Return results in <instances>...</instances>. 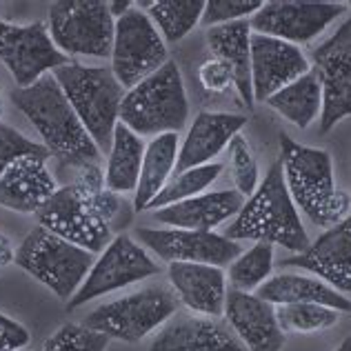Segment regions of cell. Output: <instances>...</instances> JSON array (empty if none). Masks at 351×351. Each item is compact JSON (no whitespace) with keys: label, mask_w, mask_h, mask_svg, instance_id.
I'll return each mask as SVG.
<instances>
[{"label":"cell","mask_w":351,"mask_h":351,"mask_svg":"<svg viewBox=\"0 0 351 351\" xmlns=\"http://www.w3.org/2000/svg\"><path fill=\"white\" fill-rule=\"evenodd\" d=\"M311 71L322 87L320 134L351 116V16L311 51Z\"/></svg>","instance_id":"13"},{"label":"cell","mask_w":351,"mask_h":351,"mask_svg":"<svg viewBox=\"0 0 351 351\" xmlns=\"http://www.w3.org/2000/svg\"><path fill=\"white\" fill-rule=\"evenodd\" d=\"M207 45L214 56L232 71L234 87L247 109H254L252 87V27L247 21H236L207 29Z\"/></svg>","instance_id":"24"},{"label":"cell","mask_w":351,"mask_h":351,"mask_svg":"<svg viewBox=\"0 0 351 351\" xmlns=\"http://www.w3.org/2000/svg\"><path fill=\"white\" fill-rule=\"evenodd\" d=\"M14 261H16V252H14L12 240H9L7 236L0 234V267L12 265Z\"/></svg>","instance_id":"39"},{"label":"cell","mask_w":351,"mask_h":351,"mask_svg":"<svg viewBox=\"0 0 351 351\" xmlns=\"http://www.w3.org/2000/svg\"><path fill=\"white\" fill-rule=\"evenodd\" d=\"M169 282L178 300L191 313L220 318L225 316L227 280L223 267L198 265V263H171Z\"/></svg>","instance_id":"22"},{"label":"cell","mask_w":351,"mask_h":351,"mask_svg":"<svg viewBox=\"0 0 351 351\" xmlns=\"http://www.w3.org/2000/svg\"><path fill=\"white\" fill-rule=\"evenodd\" d=\"M145 143L143 138L134 134L132 129L118 123L114 129L112 147L107 152V169L105 184L114 193H134L141 178V167L145 158Z\"/></svg>","instance_id":"27"},{"label":"cell","mask_w":351,"mask_h":351,"mask_svg":"<svg viewBox=\"0 0 351 351\" xmlns=\"http://www.w3.org/2000/svg\"><path fill=\"white\" fill-rule=\"evenodd\" d=\"M274 112L287 118L298 129H307L322 112V87L316 73L309 71L265 100Z\"/></svg>","instance_id":"28"},{"label":"cell","mask_w":351,"mask_h":351,"mask_svg":"<svg viewBox=\"0 0 351 351\" xmlns=\"http://www.w3.org/2000/svg\"><path fill=\"white\" fill-rule=\"evenodd\" d=\"M136 240L145 249L165 263H198L225 267L232 265L243 254L236 240H229L214 232H196V229H152L138 227Z\"/></svg>","instance_id":"15"},{"label":"cell","mask_w":351,"mask_h":351,"mask_svg":"<svg viewBox=\"0 0 351 351\" xmlns=\"http://www.w3.org/2000/svg\"><path fill=\"white\" fill-rule=\"evenodd\" d=\"M0 118H3V87H0Z\"/></svg>","instance_id":"42"},{"label":"cell","mask_w":351,"mask_h":351,"mask_svg":"<svg viewBox=\"0 0 351 351\" xmlns=\"http://www.w3.org/2000/svg\"><path fill=\"white\" fill-rule=\"evenodd\" d=\"M9 98L36 127L43 145L60 167L82 169L100 162V149L62 94L53 73L43 76L32 87L14 89Z\"/></svg>","instance_id":"1"},{"label":"cell","mask_w":351,"mask_h":351,"mask_svg":"<svg viewBox=\"0 0 351 351\" xmlns=\"http://www.w3.org/2000/svg\"><path fill=\"white\" fill-rule=\"evenodd\" d=\"M32 334L21 322L0 313V351H21L29 345Z\"/></svg>","instance_id":"38"},{"label":"cell","mask_w":351,"mask_h":351,"mask_svg":"<svg viewBox=\"0 0 351 351\" xmlns=\"http://www.w3.org/2000/svg\"><path fill=\"white\" fill-rule=\"evenodd\" d=\"M147 351H247L227 320L173 313Z\"/></svg>","instance_id":"18"},{"label":"cell","mask_w":351,"mask_h":351,"mask_svg":"<svg viewBox=\"0 0 351 351\" xmlns=\"http://www.w3.org/2000/svg\"><path fill=\"white\" fill-rule=\"evenodd\" d=\"M229 162H232L236 191L240 196L249 198L261 182H258V160L245 136L238 134L232 138V143H229Z\"/></svg>","instance_id":"34"},{"label":"cell","mask_w":351,"mask_h":351,"mask_svg":"<svg viewBox=\"0 0 351 351\" xmlns=\"http://www.w3.org/2000/svg\"><path fill=\"white\" fill-rule=\"evenodd\" d=\"M178 134H160L149 141L145 147V158L141 167V178L134 191V209L145 211L149 209L152 200L162 191L169 182L178 160Z\"/></svg>","instance_id":"26"},{"label":"cell","mask_w":351,"mask_h":351,"mask_svg":"<svg viewBox=\"0 0 351 351\" xmlns=\"http://www.w3.org/2000/svg\"><path fill=\"white\" fill-rule=\"evenodd\" d=\"M152 18L165 43H178L200 23L205 12V0H156L136 3Z\"/></svg>","instance_id":"29"},{"label":"cell","mask_w":351,"mask_h":351,"mask_svg":"<svg viewBox=\"0 0 351 351\" xmlns=\"http://www.w3.org/2000/svg\"><path fill=\"white\" fill-rule=\"evenodd\" d=\"M167 43L156 29L152 18L141 7H134L116 21L114 47H112V71L125 89L158 71L167 62Z\"/></svg>","instance_id":"9"},{"label":"cell","mask_w":351,"mask_h":351,"mask_svg":"<svg viewBox=\"0 0 351 351\" xmlns=\"http://www.w3.org/2000/svg\"><path fill=\"white\" fill-rule=\"evenodd\" d=\"M280 162L295 209H300L313 225L329 229L349 216L351 196L336 189L329 152L304 147L282 132Z\"/></svg>","instance_id":"2"},{"label":"cell","mask_w":351,"mask_h":351,"mask_svg":"<svg viewBox=\"0 0 351 351\" xmlns=\"http://www.w3.org/2000/svg\"><path fill=\"white\" fill-rule=\"evenodd\" d=\"M132 7H134L132 0H116V3H109V12H112V16L118 21V18L123 14H127Z\"/></svg>","instance_id":"40"},{"label":"cell","mask_w":351,"mask_h":351,"mask_svg":"<svg viewBox=\"0 0 351 351\" xmlns=\"http://www.w3.org/2000/svg\"><path fill=\"white\" fill-rule=\"evenodd\" d=\"M345 3H307V0H271L249 18L254 34L271 36L298 47V43H309L322 34L345 14Z\"/></svg>","instance_id":"14"},{"label":"cell","mask_w":351,"mask_h":351,"mask_svg":"<svg viewBox=\"0 0 351 351\" xmlns=\"http://www.w3.org/2000/svg\"><path fill=\"white\" fill-rule=\"evenodd\" d=\"M245 196L236 189L207 191L189 200L154 211L158 223L176 229H196V232H214V227L223 225L225 220L236 218L245 205Z\"/></svg>","instance_id":"23"},{"label":"cell","mask_w":351,"mask_h":351,"mask_svg":"<svg viewBox=\"0 0 351 351\" xmlns=\"http://www.w3.org/2000/svg\"><path fill=\"white\" fill-rule=\"evenodd\" d=\"M261 7H263L261 0H209V3H205V12H202L200 23L207 29H211V27L218 25L247 21Z\"/></svg>","instance_id":"36"},{"label":"cell","mask_w":351,"mask_h":351,"mask_svg":"<svg viewBox=\"0 0 351 351\" xmlns=\"http://www.w3.org/2000/svg\"><path fill=\"white\" fill-rule=\"evenodd\" d=\"M53 78L100 154L109 152L114 129L120 123V105L127 94V89L114 76L112 67L67 62L53 71Z\"/></svg>","instance_id":"4"},{"label":"cell","mask_w":351,"mask_h":351,"mask_svg":"<svg viewBox=\"0 0 351 351\" xmlns=\"http://www.w3.org/2000/svg\"><path fill=\"white\" fill-rule=\"evenodd\" d=\"M198 80H200L202 89L209 91V94H223V91H227L234 85L232 71H229L227 64L216 56H211L205 62H200Z\"/></svg>","instance_id":"37"},{"label":"cell","mask_w":351,"mask_h":351,"mask_svg":"<svg viewBox=\"0 0 351 351\" xmlns=\"http://www.w3.org/2000/svg\"><path fill=\"white\" fill-rule=\"evenodd\" d=\"M258 298H263L271 304H295V302H313L322 304V307L336 309L340 313H351V298L338 289L329 287L313 276L302 274H278L274 278L265 280L261 287L256 289Z\"/></svg>","instance_id":"25"},{"label":"cell","mask_w":351,"mask_h":351,"mask_svg":"<svg viewBox=\"0 0 351 351\" xmlns=\"http://www.w3.org/2000/svg\"><path fill=\"white\" fill-rule=\"evenodd\" d=\"M109 338L85 325H62L45 340L43 351H105Z\"/></svg>","instance_id":"33"},{"label":"cell","mask_w":351,"mask_h":351,"mask_svg":"<svg viewBox=\"0 0 351 351\" xmlns=\"http://www.w3.org/2000/svg\"><path fill=\"white\" fill-rule=\"evenodd\" d=\"M245 125L247 118L238 114L200 112L178 147V160H176L173 173L214 162L216 156L229 147L232 138L238 136Z\"/></svg>","instance_id":"21"},{"label":"cell","mask_w":351,"mask_h":351,"mask_svg":"<svg viewBox=\"0 0 351 351\" xmlns=\"http://www.w3.org/2000/svg\"><path fill=\"white\" fill-rule=\"evenodd\" d=\"M282 267L304 269L340 293H351V214L336 227L325 229L307 252L282 261Z\"/></svg>","instance_id":"17"},{"label":"cell","mask_w":351,"mask_h":351,"mask_svg":"<svg viewBox=\"0 0 351 351\" xmlns=\"http://www.w3.org/2000/svg\"><path fill=\"white\" fill-rule=\"evenodd\" d=\"M225 320L247 351H280L285 345V331L276 318V307L256 293L229 289Z\"/></svg>","instance_id":"19"},{"label":"cell","mask_w":351,"mask_h":351,"mask_svg":"<svg viewBox=\"0 0 351 351\" xmlns=\"http://www.w3.org/2000/svg\"><path fill=\"white\" fill-rule=\"evenodd\" d=\"M114 27L105 0H58L49 7V36L67 58H112Z\"/></svg>","instance_id":"7"},{"label":"cell","mask_w":351,"mask_h":351,"mask_svg":"<svg viewBox=\"0 0 351 351\" xmlns=\"http://www.w3.org/2000/svg\"><path fill=\"white\" fill-rule=\"evenodd\" d=\"M223 236L236 243L254 240V243L280 245L295 254L307 252L311 240L304 232L300 214L285 184L280 160L274 162L265 173L263 182L245 200L243 209L238 211L232 225L225 227Z\"/></svg>","instance_id":"3"},{"label":"cell","mask_w":351,"mask_h":351,"mask_svg":"<svg viewBox=\"0 0 351 351\" xmlns=\"http://www.w3.org/2000/svg\"><path fill=\"white\" fill-rule=\"evenodd\" d=\"M336 351H351V336H347L343 343H340V347Z\"/></svg>","instance_id":"41"},{"label":"cell","mask_w":351,"mask_h":351,"mask_svg":"<svg viewBox=\"0 0 351 351\" xmlns=\"http://www.w3.org/2000/svg\"><path fill=\"white\" fill-rule=\"evenodd\" d=\"M0 62L14 78L16 89H25L71 60L58 51L43 23L0 21Z\"/></svg>","instance_id":"12"},{"label":"cell","mask_w":351,"mask_h":351,"mask_svg":"<svg viewBox=\"0 0 351 351\" xmlns=\"http://www.w3.org/2000/svg\"><path fill=\"white\" fill-rule=\"evenodd\" d=\"M223 169H225L223 162H209V165H202V167L187 169L182 173H173L169 182L162 187V191L152 200L149 209L156 211V209L176 205V202L189 200L193 196H200V193H205L207 187H211V182L218 180V176L223 173Z\"/></svg>","instance_id":"30"},{"label":"cell","mask_w":351,"mask_h":351,"mask_svg":"<svg viewBox=\"0 0 351 351\" xmlns=\"http://www.w3.org/2000/svg\"><path fill=\"white\" fill-rule=\"evenodd\" d=\"M23 156H47V147L40 143L29 141L25 134H21L18 129L3 125L0 123V178L7 173V169L12 167L16 160H21Z\"/></svg>","instance_id":"35"},{"label":"cell","mask_w":351,"mask_h":351,"mask_svg":"<svg viewBox=\"0 0 351 351\" xmlns=\"http://www.w3.org/2000/svg\"><path fill=\"white\" fill-rule=\"evenodd\" d=\"M94 254L67 243L45 227H34L16 249V265L53 291L60 300H69L80 289L94 265Z\"/></svg>","instance_id":"6"},{"label":"cell","mask_w":351,"mask_h":351,"mask_svg":"<svg viewBox=\"0 0 351 351\" xmlns=\"http://www.w3.org/2000/svg\"><path fill=\"white\" fill-rule=\"evenodd\" d=\"M56 189V178L47 169V156H23L0 178V207L18 214H38Z\"/></svg>","instance_id":"20"},{"label":"cell","mask_w":351,"mask_h":351,"mask_svg":"<svg viewBox=\"0 0 351 351\" xmlns=\"http://www.w3.org/2000/svg\"><path fill=\"white\" fill-rule=\"evenodd\" d=\"M160 271V265L147 254V249L138 240L127 234H120L100 252V258L91 265L80 289L67 300V309L73 311L82 307V304H87L89 300L125 289L138 280L158 276Z\"/></svg>","instance_id":"10"},{"label":"cell","mask_w":351,"mask_h":351,"mask_svg":"<svg viewBox=\"0 0 351 351\" xmlns=\"http://www.w3.org/2000/svg\"><path fill=\"white\" fill-rule=\"evenodd\" d=\"M178 313V298L167 287H147L96 307L82 325L107 338L138 343Z\"/></svg>","instance_id":"8"},{"label":"cell","mask_w":351,"mask_h":351,"mask_svg":"<svg viewBox=\"0 0 351 351\" xmlns=\"http://www.w3.org/2000/svg\"><path fill=\"white\" fill-rule=\"evenodd\" d=\"M271 269H274V245L256 243L252 249L243 252L232 265H229L232 289L252 293L261 287L265 280H269Z\"/></svg>","instance_id":"31"},{"label":"cell","mask_w":351,"mask_h":351,"mask_svg":"<svg viewBox=\"0 0 351 351\" xmlns=\"http://www.w3.org/2000/svg\"><path fill=\"white\" fill-rule=\"evenodd\" d=\"M311 71L309 58L291 43L252 32L254 103H265L276 91Z\"/></svg>","instance_id":"16"},{"label":"cell","mask_w":351,"mask_h":351,"mask_svg":"<svg viewBox=\"0 0 351 351\" xmlns=\"http://www.w3.org/2000/svg\"><path fill=\"white\" fill-rule=\"evenodd\" d=\"M187 91L173 60H167L158 71L127 89L120 105V123L141 138L178 134L187 125Z\"/></svg>","instance_id":"5"},{"label":"cell","mask_w":351,"mask_h":351,"mask_svg":"<svg viewBox=\"0 0 351 351\" xmlns=\"http://www.w3.org/2000/svg\"><path fill=\"white\" fill-rule=\"evenodd\" d=\"M36 216L40 227L91 254H100L114 240L112 225L98 214L87 193L73 182L58 187Z\"/></svg>","instance_id":"11"},{"label":"cell","mask_w":351,"mask_h":351,"mask_svg":"<svg viewBox=\"0 0 351 351\" xmlns=\"http://www.w3.org/2000/svg\"><path fill=\"white\" fill-rule=\"evenodd\" d=\"M276 318L285 334H313V331H325L338 325L340 311L313 302H295L278 304Z\"/></svg>","instance_id":"32"}]
</instances>
